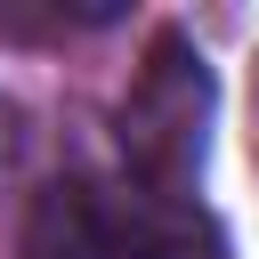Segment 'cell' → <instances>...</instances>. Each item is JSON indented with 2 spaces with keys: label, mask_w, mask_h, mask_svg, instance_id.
<instances>
[{
  "label": "cell",
  "mask_w": 259,
  "mask_h": 259,
  "mask_svg": "<svg viewBox=\"0 0 259 259\" xmlns=\"http://www.w3.org/2000/svg\"><path fill=\"white\" fill-rule=\"evenodd\" d=\"M251 154H259V73H251Z\"/></svg>",
  "instance_id": "obj_5"
},
{
  "label": "cell",
  "mask_w": 259,
  "mask_h": 259,
  "mask_svg": "<svg viewBox=\"0 0 259 259\" xmlns=\"http://www.w3.org/2000/svg\"><path fill=\"white\" fill-rule=\"evenodd\" d=\"M210 65L186 32H154L138 81L121 89L113 138H121V170L138 194H194L202 178V146H210Z\"/></svg>",
  "instance_id": "obj_1"
},
{
  "label": "cell",
  "mask_w": 259,
  "mask_h": 259,
  "mask_svg": "<svg viewBox=\"0 0 259 259\" xmlns=\"http://www.w3.org/2000/svg\"><path fill=\"white\" fill-rule=\"evenodd\" d=\"M16 170H24V105L0 89V186H8Z\"/></svg>",
  "instance_id": "obj_4"
},
{
  "label": "cell",
  "mask_w": 259,
  "mask_h": 259,
  "mask_svg": "<svg viewBox=\"0 0 259 259\" xmlns=\"http://www.w3.org/2000/svg\"><path fill=\"white\" fill-rule=\"evenodd\" d=\"M113 259H235L227 227L194 202V194H138L113 219Z\"/></svg>",
  "instance_id": "obj_2"
},
{
  "label": "cell",
  "mask_w": 259,
  "mask_h": 259,
  "mask_svg": "<svg viewBox=\"0 0 259 259\" xmlns=\"http://www.w3.org/2000/svg\"><path fill=\"white\" fill-rule=\"evenodd\" d=\"M24 259H113V219L81 178H57L32 194L24 219Z\"/></svg>",
  "instance_id": "obj_3"
}]
</instances>
